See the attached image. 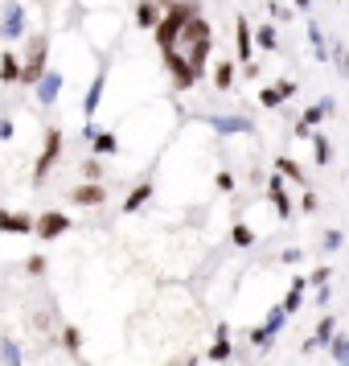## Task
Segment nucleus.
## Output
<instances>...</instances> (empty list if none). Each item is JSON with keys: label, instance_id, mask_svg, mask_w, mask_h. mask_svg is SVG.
Returning <instances> with one entry per match:
<instances>
[{"label": "nucleus", "instance_id": "1", "mask_svg": "<svg viewBox=\"0 0 349 366\" xmlns=\"http://www.w3.org/2000/svg\"><path fill=\"white\" fill-rule=\"evenodd\" d=\"M210 49H214V33H210V21H206L202 13L181 25V33H177L169 46H161V58H165V66H169V74H173L177 91L197 87V79L206 74Z\"/></svg>", "mask_w": 349, "mask_h": 366}, {"label": "nucleus", "instance_id": "2", "mask_svg": "<svg viewBox=\"0 0 349 366\" xmlns=\"http://www.w3.org/2000/svg\"><path fill=\"white\" fill-rule=\"evenodd\" d=\"M45 54H49V38H45V33L29 38L25 58H21V83H25V87H33V83L45 74Z\"/></svg>", "mask_w": 349, "mask_h": 366}, {"label": "nucleus", "instance_id": "3", "mask_svg": "<svg viewBox=\"0 0 349 366\" xmlns=\"http://www.w3.org/2000/svg\"><path fill=\"white\" fill-rule=\"evenodd\" d=\"M70 227H74V223H70V214H62V210H42V214L33 218V234H38L42 243H54L58 234H66Z\"/></svg>", "mask_w": 349, "mask_h": 366}, {"label": "nucleus", "instance_id": "4", "mask_svg": "<svg viewBox=\"0 0 349 366\" xmlns=\"http://www.w3.org/2000/svg\"><path fill=\"white\" fill-rule=\"evenodd\" d=\"M58 157H62V128H49V132H45L42 157H38V165H33V185H42V182H45V173L58 165Z\"/></svg>", "mask_w": 349, "mask_h": 366}, {"label": "nucleus", "instance_id": "5", "mask_svg": "<svg viewBox=\"0 0 349 366\" xmlns=\"http://www.w3.org/2000/svg\"><path fill=\"white\" fill-rule=\"evenodd\" d=\"M21 33H25V8L13 0V4L4 8V17H0V38H4V42H17Z\"/></svg>", "mask_w": 349, "mask_h": 366}, {"label": "nucleus", "instance_id": "6", "mask_svg": "<svg viewBox=\"0 0 349 366\" xmlns=\"http://www.w3.org/2000/svg\"><path fill=\"white\" fill-rule=\"evenodd\" d=\"M279 329H284V313H279V305H275V309L267 313V321H263L259 329H251V342H255L259 350H267V346H271V337H275Z\"/></svg>", "mask_w": 349, "mask_h": 366}, {"label": "nucleus", "instance_id": "7", "mask_svg": "<svg viewBox=\"0 0 349 366\" xmlns=\"http://www.w3.org/2000/svg\"><path fill=\"white\" fill-rule=\"evenodd\" d=\"M70 202L74 206H103L107 202V189H103V182H83L70 189Z\"/></svg>", "mask_w": 349, "mask_h": 366}, {"label": "nucleus", "instance_id": "8", "mask_svg": "<svg viewBox=\"0 0 349 366\" xmlns=\"http://www.w3.org/2000/svg\"><path fill=\"white\" fill-rule=\"evenodd\" d=\"M33 230V218L25 210H4L0 206V234H29Z\"/></svg>", "mask_w": 349, "mask_h": 366}, {"label": "nucleus", "instance_id": "9", "mask_svg": "<svg viewBox=\"0 0 349 366\" xmlns=\"http://www.w3.org/2000/svg\"><path fill=\"white\" fill-rule=\"evenodd\" d=\"M103 91H107V66H99V74L90 79L87 99H83V120H87V124H90V116L99 111V99H103Z\"/></svg>", "mask_w": 349, "mask_h": 366}, {"label": "nucleus", "instance_id": "10", "mask_svg": "<svg viewBox=\"0 0 349 366\" xmlns=\"http://www.w3.org/2000/svg\"><path fill=\"white\" fill-rule=\"evenodd\" d=\"M33 91H38V103H45V107L58 103V95H62V74H58V70H45L42 79L33 83Z\"/></svg>", "mask_w": 349, "mask_h": 366}, {"label": "nucleus", "instance_id": "11", "mask_svg": "<svg viewBox=\"0 0 349 366\" xmlns=\"http://www.w3.org/2000/svg\"><path fill=\"white\" fill-rule=\"evenodd\" d=\"M210 128L222 132V136H230V132H255V124L247 116H210Z\"/></svg>", "mask_w": 349, "mask_h": 366}, {"label": "nucleus", "instance_id": "12", "mask_svg": "<svg viewBox=\"0 0 349 366\" xmlns=\"http://www.w3.org/2000/svg\"><path fill=\"white\" fill-rule=\"evenodd\" d=\"M267 198L275 202V214H279V218H292V198L284 193V177H279V173L267 177Z\"/></svg>", "mask_w": 349, "mask_h": 366}, {"label": "nucleus", "instance_id": "13", "mask_svg": "<svg viewBox=\"0 0 349 366\" xmlns=\"http://www.w3.org/2000/svg\"><path fill=\"white\" fill-rule=\"evenodd\" d=\"M305 288H308L305 276H292V288H288V296H284V305H279V313H284V317L300 313V305H305Z\"/></svg>", "mask_w": 349, "mask_h": 366}, {"label": "nucleus", "instance_id": "14", "mask_svg": "<svg viewBox=\"0 0 349 366\" xmlns=\"http://www.w3.org/2000/svg\"><path fill=\"white\" fill-rule=\"evenodd\" d=\"M0 83H4V87L21 83V58H17V49H4V54H0Z\"/></svg>", "mask_w": 349, "mask_h": 366}, {"label": "nucleus", "instance_id": "15", "mask_svg": "<svg viewBox=\"0 0 349 366\" xmlns=\"http://www.w3.org/2000/svg\"><path fill=\"white\" fill-rule=\"evenodd\" d=\"M234 38H238V62L247 66V62H251V54H255V38H251V25H247L243 17L234 21Z\"/></svg>", "mask_w": 349, "mask_h": 366}, {"label": "nucleus", "instance_id": "16", "mask_svg": "<svg viewBox=\"0 0 349 366\" xmlns=\"http://www.w3.org/2000/svg\"><path fill=\"white\" fill-rule=\"evenodd\" d=\"M333 111H337V103H333V99L325 95V99H316V103L308 107V111H305V120H300V124H305L308 132H312V128H316V124H320L325 116H333Z\"/></svg>", "mask_w": 349, "mask_h": 366}, {"label": "nucleus", "instance_id": "17", "mask_svg": "<svg viewBox=\"0 0 349 366\" xmlns=\"http://www.w3.org/2000/svg\"><path fill=\"white\" fill-rule=\"evenodd\" d=\"M136 25H140V29H156V25H161L156 0H136Z\"/></svg>", "mask_w": 349, "mask_h": 366}, {"label": "nucleus", "instance_id": "18", "mask_svg": "<svg viewBox=\"0 0 349 366\" xmlns=\"http://www.w3.org/2000/svg\"><path fill=\"white\" fill-rule=\"evenodd\" d=\"M234 79H238V66H234L230 58H222L218 66H214V87H218V91H230Z\"/></svg>", "mask_w": 349, "mask_h": 366}, {"label": "nucleus", "instance_id": "19", "mask_svg": "<svg viewBox=\"0 0 349 366\" xmlns=\"http://www.w3.org/2000/svg\"><path fill=\"white\" fill-rule=\"evenodd\" d=\"M90 152H95V157H111V152H120L115 132H95V136H90Z\"/></svg>", "mask_w": 349, "mask_h": 366}, {"label": "nucleus", "instance_id": "20", "mask_svg": "<svg viewBox=\"0 0 349 366\" xmlns=\"http://www.w3.org/2000/svg\"><path fill=\"white\" fill-rule=\"evenodd\" d=\"M148 198H152V182H140V185L128 193V198H124V214H136V210H140Z\"/></svg>", "mask_w": 349, "mask_h": 366}, {"label": "nucleus", "instance_id": "21", "mask_svg": "<svg viewBox=\"0 0 349 366\" xmlns=\"http://www.w3.org/2000/svg\"><path fill=\"white\" fill-rule=\"evenodd\" d=\"M275 173H279V177H288V182H296V185H305V182H308L305 169H300L292 157H279V161H275Z\"/></svg>", "mask_w": 349, "mask_h": 366}, {"label": "nucleus", "instance_id": "22", "mask_svg": "<svg viewBox=\"0 0 349 366\" xmlns=\"http://www.w3.org/2000/svg\"><path fill=\"white\" fill-rule=\"evenodd\" d=\"M333 337H337V317L329 313V317H320V325H316V333H312V342H316V350H320V346H329Z\"/></svg>", "mask_w": 349, "mask_h": 366}, {"label": "nucleus", "instance_id": "23", "mask_svg": "<svg viewBox=\"0 0 349 366\" xmlns=\"http://www.w3.org/2000/svg\"><path fill=\"white\" fill-rule=\"evenodd\" d=\"M226 337H230V329L218 325V337H214V346H210V363H226V358H230V342H226Z\"/></svg>", "mask_w": 349, "mask_h": 366}, {"label": "nucleus", "instance_id": "24", "mask_svg": "<svg viewBox=\"0 0 349 366\" xmlns=\"http://www.w3.org/2000/svg\"><path fill=\"white\" fill-rule=\"evenodd\" d=\"M308 42H312V54H316L320 62L329 58V49H325V33H320V25H316V21H308Z\"/></svg>", "mask_w": 349, "mask_h": 366}, {"label": "nucleus", "instance_id": "25", "mask_svg": "<svg viewBox=\"0 0 349 366\" xmlns=\"http://www.w3.org/2000/svg\"><path fill=\"white\" fill-rule=\"evenodd\" d=\"M312 157H316V165H329L333 161V148H329V136H312Z\"/></svg>", "mask_w": 349, "mask_h": 366}, {"label": "nucleus", "instance_id": "26", "mask_svg": "<svg viewBox=\"0 0 349 366\" xmlns=\"http://www.w3.org/2000/svg\"><path fill=\"white\" fill-rule=\"evenodd\" d=\"M251 38H255V46L267 49V54H271V49H279V42H275V29H271V25H259Z\"/></svg>", "mask_w": 349, "mask_h": 366}, {"label": "nucleus", "instance_id": "27", "mask_svg": "<svg viewBox=\"0 0 349 366\" xmlns=\"http://www.w3.org/2000/svg\"><path fill=\"white\" fill-rule=\"evenodd\" d=\"M230 243H234V247H251V243H255V230L247 227V223H234V227H230Z\"/></svg>", "mask_w": 349, "mask_h": 366}, {"label": "nucleus", "instance_id": "28", "mask_svg": "<svg viewBox=\"0 0 349 366\" xmlns=\"http://www.w3.org/2000/svg\"><path fill=\"white\" fill-rule=\"evenodd\" d=\"M62 346H66L70 354L83 350V333H79V325H66V329H62Z\"/></svg>", "mask_w": 349, "mask_h": 366}, {"label": "nucleus", "instance_id": "29", "mask_svg": "<svg viewBox=\"0 0 349 366\" xmlns=\"http://www.w3.org/2000/svg\"><path fill=\"white\" fill-rule=\"evenodd\" d=\"M329 354H333L341 366H349V337H341V333H337V337L329 342Z\"/></svg>", "mask_w": 349, "mask_h": 366}, {"label": "nucleus", "instance_id": "30", "mask_svg": "<svg viewBox=\"0 0 349 366\" xmlns=\"http://www.w3.org/2000/svg\"><path fill=\"white\" fill-rule=\"evenodd\" d=\"M83 177H87V182H99V177H103V165H99V157H87V161H83Z\"/></svg>", "mask_w": 349, "mask_h": 366}, {"label": "nucleus", "instance_id": "31", "mask_svg": "<svg viewBox=\"0 0 349 366\" xmlns=\"http://www.w3.org/2000/svg\"><path fill=\"white\" fill-rule=\"evenodd\" d=\"M259 103L267 107V111H275V107H279L284 99H279V91H275V87H263V91H259Z\"/></svg>", "mask_w": 349, "mask_h": 366}, {"label": "nucleus", "instance_id": "32", "mask_svg": "<svg viewBox=\"0 0 349 366\" xmlns=\"http://www.w3.org/2000/svg\"><path fill=\"white\" fill-rule=\"evenodd\" d=\"M0 354H4V363L8 366H21V350H17L13 342H0Z\"/></svg>", "mask_w": 349, "mask_h": 366}, {"label": "nucleus", "instance_id": "33", "mask_svg": "<svg viewBox=\"0 0 349 366\" xmlns=\"http://www.w3.org/2000/svg\"><path fill=\"white\" fill-rule=\"evenodd\" d=\"M341 243H346V234H341V230H325V251H337Z\"/></svg>", "mask_w": 349, "mask_h": 366}, {"label": "nucleus", "instance_id": "34", "mask_svg": "<svg viewBox=\"0 0 349 366\" xmlns=\"http://www.w3.org/2000/svg\"><path fill=\"white\" fill-rule=\"evenodd\" d=\"M25 272H29V276H42L45 272V255H29V260H25Z\"/></svg>", "mask_w": 349, "mask_h": 366}, {"label": "nucleus", "instance_id": "35", "mask_svg": "<svg viewBox=\"0 0 349 366\" xmlns=\"http://www.w3.org/2000/svg\"><path fill=\"white\" fill-rule=\"evenodd\" d=\"M275 91H279V99H292V95H296V79H279Z\"/></svg>", "mask_w": 349, "mask_h": 366}, {"label": "nucleus", "instance_id": "36", "mask_svg": "<svg viewBox=\"0 0 349 366\" xmlns=\"http://www.w3.org/2000/svg\"><path fill=\"white\" fill-rule=\"evenodd\" d=\"M329 276H333L329 268H316V272H312V276H305V280H308V284H316V288H325V284H329Z\"/></svg>", "mask_w": 349, "mask_h": 366}, {"label": "nucleus", "instance_id": "37", "mask_svg": "<svg viewBox=\"0 0 349 366\" xmlns=\"http://www.w3.org/2000/svg\"><path fill=\"white\" fill-rule=\"evenodd\" d=\"M214 185H218L222 193H230V189H234V177H230V173H226V169H222L218 177H214Z\"/></svg>", "mask_w": 349, "mask_h": 366}, {"label": "nucleus", "instance_id": "38", "mask_svg": "<svg viewBox=\"0 0 349 366\" xmlns=\"http://www.w3.org/2000/svg\"><path fill=\"white\" fill-rule=\"evenodd\" d=\"M4 140H13V120H8V116H0V144H4Z\"/></svg>", "mask_w": 349, "mask_h": 366}, {"label": "nucleus", "instance_id": "39", "mask_svg": "<svg viewBox=\"0 0 349 366\" xmlns=\"http://www.w3.org/2000/svg\"><path fill=\"white\" fill-rule=\"evenodd\" d=\"M300 210H305V214H312V210H316V193H312V189L300 198Z\"/></svg>", "mask_w": 349, "mask_h": 366}, {"label": "nucleus", "instance_id": "40", "mask_svg": "<svg viewBox=\"0 0 349 366\" xmlns=\"http://www.w3.org/2000/svg\"><path fill=\"white\" fill-rule=\"evenodd\" d=\"M300 255H305V251H300V247H288V251H284V255H279V260H284V264H300Z\"/></svg>", "mask_w": 349, "mask_h": 366}, {"label": "nucleus", "instance_id": "41", "mask_svg": "<svg viewBox=\"0 0 349 366\" xmlns=\"http://www.w3.org/2000/svg\"><path fill=\"white\" fill-rule=\"evenodd\" d=\"M177 0H156V8H161V13H165V8H173Z\"/></svg>", "mask_w": 349, "mask_h": 366}, {"label": "nucleus", "instance_id": "42", "mask_svg": "<svg viewBox=\"0 0 349 366\" xmlns=\"http://www.w3.org/2000/svg\"><path fill=\"white\" fill-rule=\"evenodd\" d=\"M308 4H312V0H296V8H308Z\"/></svg>", "mask_w": 349, "mask_h": 366}]
</instances>
